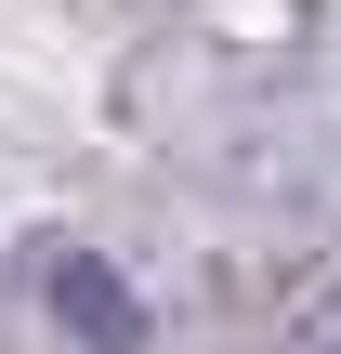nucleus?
Listing matches in <instances>:
<instances>
[{"label":"nucleus","mask_w":341,"mask_h":354,"mask_svg":"<svg viewBox=\"0 0 341 354\" xmlns=\"http://www.w3.org/2000/svg\"><path fill=\"white\" fill-rule=\"evenodd\" d=\"M53 302H66V315H79V328H92L105 354H131V342H145V315H131V289H118L105 263H79V250L53 263Z\"/></svg>","instance_id":"nucleus-1"}]
</instances>
